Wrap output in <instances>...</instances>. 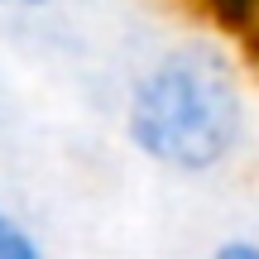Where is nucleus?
Returning a JSON list of instances; mask_svg holds the SVG:
<instances>
[{"label": "nucleus", "mask_w": 259, "mask_h": 259, "mask_svg": "<svg viewBox=\"0 0 259 259\" xmlns=\"http://www.w3.org/2000/svg\"><path fill=\"white\" fill-rule=\"evenodd\" d=\"M0 259H48L44 245H38V235L29 231L19 216H10L5 206H0Z\"/></svg>", "instance_id": "nucleus-3"}, {"label": "nucleus", "mask_w": 259, "mask_h": 259, "mask_svg": "<svg viewBox=\"0 0 259 259\" xmlns=\"http://www.w3.org/2000/svg\"><path fill=\"white\" fill-rule=\"evenodd\" d=\"M206 29L240 53H259V0H187Z\"/></svg>", "instance_id": "nucleus-2"}, {"label": "nucleus", "mask_w": 259, "mask_h": 259, "mask_svg": "<svg viewBox=\"0 0 259 259\" xmlns=\"http://www.w3.org/2000/svg\"><path fill=\"white\" fill-rule=\"evenodd\" d=\"M250 101L240 63L211 38L173 44L135 77L125 139L168 173H211L245 144Z\"/></svg>", "instance_id": "nucleus-1"}, {"label": "nucleus", "mask_w": 259, "mask_h": 259, "mask_svg": "<svg viewBox=\"0 0 259 259\" xmlns=\"http://www.w3.org/2000/svg\"><path fill=\"white\" fill-rule=\"evenodd\" d=\"M202 259H259V240H221L216 250H206Z\"/></svg>", "instance_id": "nucleus-4"}, {"label": "nucleus", "mask_w": 259, "mask_h": 259, "mask_svg": "<svg viewBox=\"0 0 259 259\" xmlns=\"http://www.w3.org/2000/svg\"><path fill=\"white\" fill-rule=\"evenodd\" d=\"M53 0H0V10L5 15H38V10H48Z\"/></svg>", "instance_id": "nucleus-5"}]
</instances>
